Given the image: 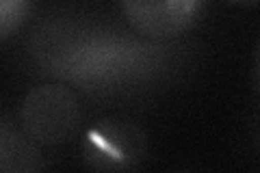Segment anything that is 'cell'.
Listing matches in <instances>:
<instances>
[{"instance_id": "7", "label": "cell", "mask_w": 260, "mask_h": 173, "mask_svg": "<svg viewBox=\"0 0 260 173\" xmlns=\"http://www.w3.org/2000/svg\"><path fill=\"white\" fill-rule=\"evenodd\" d=\"M230 3H237V5H249V7H254V5H258V0H230Z\"/></svg>"}, {"instance_id": "3", "label": "cell", "mask_w": 260, "mask_h": 173, "mask_svg": "<svg viewBox=\"0 0 260 173\" xmlns=\"http://www.w3.org/2000/svg\"><path fill=\"white\" fill-rule=\"evenodd\" d=\"M148 150L145 134L126 121H102L85 139V162L91 169H133Z\"/></svg>"}, {"instance_id": "6", "label": "cell", "mask_w": 260, "mask_h": 173, "mask_svg": "<svg viewBox=\"0 0 260 173\" xmlns=\"http://www.w3.org/2000/svg\"><path fill=\"white\" fill-rule=\"evenodd\" d=\"M30 11V0H0V41L9 39L24 24Z\"/></svg>"}, {"instance_id": "1", "label": "cell", "mask_w": 260, "mask_h": 173, "mask_svg": "<svg viewBox=\"0 0 260 173\" xmlns=\"http://www.w3.org/2000/svg\"><path fill=\"white\" fill-rule=\"evenodd\" d=\"M32 52L48 74L83 87H107L148 67L156 50L128 37L56 24L39 32Z\"/></svg>"}, {"instance_id": "2", "label": "cell", "mask_w": 260, "mask_h": 173, "mask_svg": "<svg viewBox=\"0 0 260 173\" xmlns=\"http://www.w3.org/2000/svg\"><path fill=\"white\" fill-rule=\"evenodd\" d=\"M80 106L74 91L61 85L35 87L24 97L22 123L28 139L44 145H61L74 136Z\"/></svg>"}, {"instance_id": "4", "label": "cell", "mask_w": 260, "mask_h": 173, "mask_svg": "<svg viewBox=\"0 0 260 173\" xmlns=\"http://www.w3.org/2000/svg\"><path fill=\"white\" fill-rule=\"evenodd\" d=\"M133 28L154 39L176 37L195 22L202 0H121Z\"/></svg>"}, {"instance_id": "5", "label": "cell", "mask_w": 260, "mask_h": 173, "mask_svg": "<svg viewBox=\"0 0 260 173\" xmlns=\"http://www.w3.org/2000/svg\"><path fill=\"white\" fill-rule=\"evenodd\" d=\"M42 167L37 147L13 128L0 123V171H37Z\"/></svg>"}]
</instances>
